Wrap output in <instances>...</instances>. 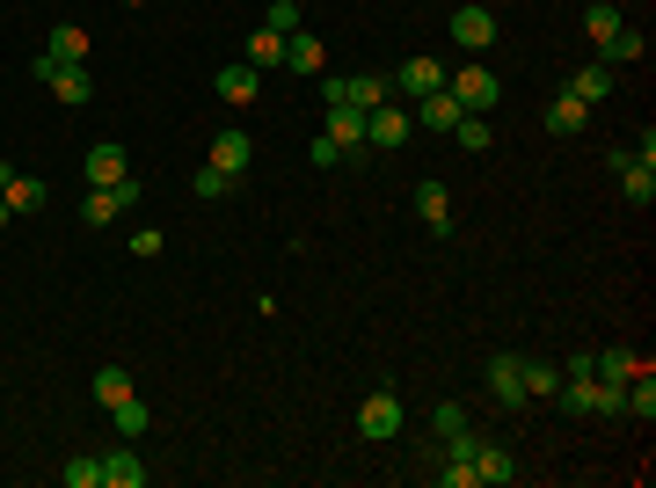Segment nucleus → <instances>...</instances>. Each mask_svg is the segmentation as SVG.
<instances>
[{
	"instance_id": "nucleus-1",
	"label": "nucleus",
	"mask_w": 656,
	"mask_h": 488,
	"mask_svg": "<svg viewBox=\"0 0 656 488\" xmlns=\"http://www.w3.org/2000/svg\"><path fill=\"white\" fill-rule=\"evenodd\" d=\"M445 96L460 102V110H474V117H488V110H496V102H504V80L488 74L482 59H467L460 74H445Z\"/></svg>"
},
{
	"instance_id": "nucleus-2",
	"label": "nucleus",
	"mask_w": 656,
	"mask_h": 488,
	"mask_svg": "<svg viewBox=\"0 0 656 488\" xmlns=\"http://www.w3.org/2000/svg\"><path fill=\"white\" fill-rule=\"evenodd\" d=\"M401 415H409V409H401V393H394V387H372V393L358 401V438H364V445L401 438Z\"/></svg>"
},
{
	"instance_id": "nucleus-3",
	"label": "nucleus",
	"mask_w": 656,
	"mask_h": 488,
	"mask_svg": "<svg viewBox=\"0 0 656 488\" xmlns=\"http://www.w3.org/2000/svg\"><path fill=\"white\" fill-rule=\"evenodd\" d=\"M482 387H488V401H496L504 415H525V365H518V350H496V358H488Z\"/></svg>"
},
{
	"instance_id": "nucleus-4",
	"label": "nucleus",
	"mask_w": 656,
	"mask_h": 488,
	"mask_svg": "<svg viewBox=\"0 0 656 488\" xmlns=\"http://www.w3.org/2000/svg\"><path fill=\"white\" fill-rule=\"evenodd\" d=\"M409 132H416L409 102H380V110H364V147L394 153V147H409Z\"/></svg>"
},
{
	"instance_id": "nucleus-5",
	"label": "nucleus",
	"mask_w": 656,
	"mask_h": 488,
	"mask_svg": "<svg viewBox=\"0 0 656 488\" xmlns=\"http://www.w3.org/2000/svg\"><path fill=\"white\" fill-rule=\"evenodd\" d=\"M37 80H45L51 96L66 102V110H88V102H96V80H88V66H59V59H37Z\"/></svg>"
},
{
	"instance_id": "nucleus-6",
	"label": "nucleus",
	"mask_w": 656,
	"mask_h": 488,
	"mask_svg": "<svg viewBox=\"0 0 656 488\" xmlns=\"http://www.w3.org/2000/svg\"><path fill=\"white\" fill-rule=\"evenodd\" d=\"M124 175H132V161H124V147H117V139L88 147V161H81V183H88V190H117Z\"/></svg>"
},
{
	"instance_id": "nucleus-7",
	"label": "nucleus",
	"mask_w": 656,
	"mask_h": 488,
	"mask_svg": "<svg viewBox=\"0 0 656 488\" xmlns=\"http://www.w3.org/2000/svg\"><path fill=\"white\" fill-rule=\"evenodd\" d=\"M453 45H460V51H488V45H496V15H488V8H474V0H467V8H453Z\"/></svg>"
},
{
	"instance_id": "nucleus-8",
	"label": "nucleus",
	"mask_w": 656,
	"mask_h": 488,
	"mask_svg": "<svg viewBox=\"0 0 656 488\" xmlns=\"http://www.w3.org/2000/svg\"><path fill=\"white\" fill-rule=\"evenodd\" d=\"M219 102H234V110H248V102L263 96V74H256V66H248V59H234V66H219Z\"/></svg>"
},
{
	"instance_id": "nucleus-9",
	"label": "nucleus",
	"mask_w": 656,
	"mask_h": 488,
	"mask_svg": "<svg viewBox=\"0 0 656 488\" xmlns=\"http://www.w3.org/2000/svg\"><path fill=\"white\" fill-rule=\"evenodd\" d=\"M321 132H329L336 153H350V161L364 153V110H350V102H329V124H321Z\"/></svg>"
},
{
	"instance_id": "nucleus-10",
	"label": "nucleus",
	"mask_w": 656,
	"mask_h": 488,
	"mask_svg": "<svg viewBox=\"0 0 656 488\" xmlns=\"http://www.w3.org/2000/svg\"><path fill=\"white\" fill-rule=\"evenodd\" d=\"M416 220L431 226V234H453V197H445V183H437V175H423V183H416Z\"/></svg>"
},
{
	"instance_id": "nucleus-11",
	"label": "nucleus",
	"mask_w": 656,
	"mask_h": 488,
	"mask_svg": "<svg viewBox=\"0 0 656 488\" xmlns=\"http://www.w3.org/2000/svg\"><path fill=\"white\" fill-rule=\"evenodd\" d=\"M634 372H649L642 350H591V379H606V387H628Z\"/></svg>"
},
{
	"instance_id": "nucleus-12",
	"label": "nucleus",
	"mask_w": 656,
	"mask_h": 488,
	"mask_svg": "<svg viewBox=\"0 0 656 488\" xmlns=\"http://www.w3.org/2000/svg\"><path fill=\"white\" fill-rule=\"evenodd\" d=\"M285 66H292V74H329V45H321V37H307V29H292V37H285Z\"/></svg>"
},
{
	"instance_id": "nucleus-13",
	"label": "nucleus",
	"mask_w": 656,
	"mask_h": 488,
	"mask_svg": "<svg viewBox=\"0 0 656 488\" xmlns=\"http://www.w3.org/2000/svg\"><path fill=\"white\" fill-rule=\"evenodd\" d=\"M569 96H577L583 110H598V102L612 96V66H606V59H583V66H577V80H569Z\"/></svg>"
},
{
	"instance_id": "nucleus-14",
	"label": "nucleus",
	"mask_w": 656,
	"mask_h": 488,
	"mask_svg": "<svg viewBox=\"0 0 656 488\" xmlns=\"http://www.w3.org/2000/svg\"><path fill=\"white\" fill-rule=\"evenodd\" d=\"M620 29H628V15H620L612 0H591V8H583V37H591V51H606Z\"/></svg>"
},
{
	"instance_id": "nucleus-15",
	"label": "nucleus",
	"mask_w": 656,
	"mask_h": 488,
	"mask_svg": "<svg viewBox=\"0 0 656 488\" xmlns=\"http://www.w3.org/2000/svg\"><path fill=\"white\" fill-rule=\"evenodd\" d=\"M540 124H547V132H555V139H577L583 124H591V110H583V102L569 96V88H561V96L547 102V117H540Z\"/></svg>"
},
{
	"instance_id": "nucleus-16",
	"label": "nucleus",
	"mask_w": 656,
	"mask_h": 488,
	"mask_svg": "<svg viewBox=\"0 0 656 488\" xmlns=\"http://www.w3.org/2000/svg\"><path fill=\"white\" fill-rule=\"evenodd\" d=\"M102 488H146V460L132 445H117V452L102 460Z\"/></svg>"
},
{
	"instance_id": "nucleus-17",
	"label": "nucleus",
	"mask_w": 656,
	"mask_h": 488,
	"mask_svg": "<svg viewBox=\"0 0 656 488\" xmlns=\"http://www.w3.org/2000/svg\"><path fill=\"white\" fill-rule=\"evenodd\" d=\"M88 45H96V37H88L81 23H59V29H51V59H59V66H88Z\"/></svg>"
},
{
	"instance_id": "nucleus-18",
	"label": "nucleus",
	"mask_w": 656,
	"mask_h": 488,
	"mask_svg": "<svg viewBox=\"0 0 656 488\" xmlns=\"http://www.w3.org/2000/svg\"><path fill=\"white\" fill-rule=\"evenodd\" d=\"M242 59L256 66V74H270V66H285V37H277V29H248Z\"/></svg>"
},
{
	"instance_id": "nucleus-19",
	"label": "nucleus",
	"mask_w": 656,
	"mask_h": 488,
	"mask_svg": "<svg viewBox=\"0 0 656 488\" xmlns=\"http://www.w3.org/2000/svg\"><path fill=\"white\" fill-rule=\"evenodd\" d=\"M0 197H8V212H15V220H29V212H45V183H37V175H8V190H0Z\"/></svg>"
},
{
	"instance_id": "nucleus-20",
	"label": "nucleus",
	"mask_w": 656,
	"mask_h": 488,
	"mask_svg": "<svg viewBox=\"0 0 656 488\" xmlns=\"http://www.w3.org/2000/svg\"><path fill=\"white\" fill-rule=\"evenodd\" d=\"M460 117H467V110L445 96V88H437V96H416V124H431V132H453Z\"/></svg>"
},
{
	"instance_id": "nucleus-21",
	"label": "nucleus",
	"mask_w": 656,
	"mask_h": 488,
	"mask_svg": "<svg viewBox=\"0 0 656 488\" xmlns=\"http://www.w3.org/2000/svg\"><path fill=\"white\" fill-rule=\"evenodd\" d=\"M248 161H256V147H248L242 132H219V139H212V168H226V175H248Z\"/></svg>"
},
{
	"instance_id": "nucleus-22",
	"label": "nucleus",
	"mask_w": 656,
	"mask_h": 488,
	"mask_svg": "<svg viewBox=\"0 0 656 488\" xmlns=\"http://www.w3.org/2000/svg\"><path fill=\"white\" fill-rule=\"evenodd\" d=\"M620 190H628V204H642V212H649V197H656V168L628 153V161H620Z\"/></svg>"
},
{
	"instance_id": "nucleus-23",
	"label": "nucleus",
	"mask_w": 656,
	"mask_h": 488,
	"mask_svg": "<svg viewBox=\"0 0 656 488\" xmlns=\"http://www.w3.org/2000/svg\"><path fill=\"white\" fill-rule=\"evenodd\" d=\"M474 474H482L488 488H504V481H518V460H510L504 445H482V452H474Z\"/></svg>"
},
{
	"instance_id": "nucleus-24",
	"label": "nucleus",
	"mask_w": 656,
	"mask_h": 488,
	"mask_svg": "<svg viewBox=\"0 0 656 488\" xmlns=\"http://www.w3.org/2000/svg\"><path fill=\"white\" fill-rule=\"evenodd\" d=\"M555 409H569V415H598V379H561V387H555Z\"/></svg>"
},
{
	"instance_id": "nucleus-25",
	"label": "nucleus",
	"mask_w": 656,
	"mask_h": 488,
	"mask_svg": "<svg viewBox=\"0 0 656 488\" xmlns=\"http://www.w3.org/2000/svg\"><path fill=\"white\" fill-rule=\"evenodd\" d=\"M117 212H132L117 190H88V197H81V220H88V226H117Z\"/></svg>"
},
{
	"instance_id": "nucleus-26",
	"label": "nucleus",
	"mask_w": 656,
	"mask_h": 488,
	"mask_svg": "<svg viewBox=\"0 0 656 488\" xmlns=\"http://www.w3.org/2000/svg\"><path fill=\"white\" fill-rule=\"evenodd\" d=\"M401 88H409V96H437V88H445V66H437V59H409V66H401Z\"/></svg>"
},
{
	"instance_id": "nucleus-27",
	"label": "nucleus",
	"mask_w": 656,
	"mask_h": 488,
	"mask_svg": "<svg viewBox=\"0 0 656 488\" xmlns=\"http://www.w3.org/2000/svg\"><path fill=\"white\" fill-rule=\"evenodd\" d=\"M518 365H525V401H555V387H561V365H547V358H518Z\"/></svg>"
},
{
	"instance_id": "nucleus-28",
	"label": "nucleus",
	"mask_w": 656,
	"mask_h": 488,
	"mask_svg": "<svg viewBox=\"0 0 656 488\" xmlns=\"http://www.w3.org/2000/svg\"><path fill=\"white\" fill-rule=\"evenodd\" d=\"M124 393H139V387H132V372H124V365H102L96 372V401H102V409H117Z\"/></svg>"
},
{
	"instance_id": "nucleus-29",
	"label": "nucleus",
	"mask_w": 656,
	"mask_h": 488,
	"mask_svg": "<svg viewBox=\"0 0 656 488\" xmlns=\"http://www.w3.org/2000/svg\"><path fill=\"white\" fill-rule=\"evenodd\" d=\"M453 139H460L467 153H488V147H496V132H488V117H474V110H467V117L453 124Z\"/></svg>"
},
{
	"instance_id": "nucleus-30",
	"label": "nucleus",
	"mask_w": 656,
	"mask_h": 488,
	"mask_svg": "<svg viewBox=\"0 0 656 488\" xmlns=\"http://www.w3.org/2000/svg\"><path fill=\"white\" fill-rule=\"evenodd\" d=\"M598 59H606V66H628V59H649V45H642V29H620Z\"/></svg>"
},
{
	"instance_id": "nucleus-31",
	"label": "nucleus",
	"mask_w": 656,
	"mask_h": 488,
	"mask_svg": "<svg viewBox=\"0 0 656 488\" xmlns=\"http://www.w3.org/2000/svg\"><path fill=\"white\" fill-rule=\"evenodd\" d=\"M110 415H117V430H124V438H139L146 423H153V415H146V401H139V393H124V401H117V409H110Z\"/></svg>"
},
{
	"instance_id": "nucleus-32",
	"label": "nucleus",
	"mask_w": 656,
	"mask_h": 488,
	"mask_svg": "<svg viewBox=\"0 0 656 488\" xmlns=\"http://www.w3.org/2000/svg\"><path fill=\"white\" fill-rule=\"evenodd\" d=\"M234 183H242V175H226V168H212V161H205V168L190 175V190H197V197H226V190H234Z\"/></svg>"
},
{
	"instance_id": "nucleus-33",
	"label": "nucleus",
	"mask_w": 656,
	"mask_h": 488,
	"mask_svg": "<svg viewBox=\"0 0 656 488\" xmlns=\"http://www.w3.org/2000/svg\"><path fill=\"white\" fill-rule=\"evenodd\" d=\"M431 430H437V438L467 430V401H437V409H431Z\"/></svg>"
},
{
	"instance_id": "nucleus-34",
	"label": "nucleus",
	"mask_w": 656,
	"mask_h": 488,
	"mask_svg": "<svg viewBox=\"0 0 656 488\" xmlns=\"http://www.w3.org/2000/svg\"><path fill=\"white\" fill-rule=\"evenodd\" d=\"M263 29L292 37V29H299V0H270V8H263Z\"/></svg>"
},
{
	"instance_id": "nucleus-35",
	"label": "nucleus",
	"mask_w": 656,
	"mask_h": 488,
	"mask_svg": "<svg viewBox=\"0 0 656 488\" xmlns=\"http://www.w3.org/2000/svg\"><path fill=\"white\" fill-rule=\"evenodd\" d=\"M59 474H66V488H102V460H66Z\"/></svg>"
},
{
	"instance_id": "nucleus-36",
	"label": "nucleus",
	"mask_w": 656,
	"mask_h": 488,
	"mask_svg": "<svg viewBox=\"0 0 656 488\" xmlns=\"http://www.w3.org/2000/svg\"><path fill=\"white\" fill-rule=\"evenodd\" d=\"M307 161H314V168H336V161H343V153H336V139H329V132H321V139H314V147H307Z\"/></svg>"
},
{
	"instance_id": "nucleus-37",
	"label": "nucleus",
	"mask_w": 656,
	"mask_h": 488,
	"mask_svg": "<svg viewBox=\"0 0 656 488\" xmlns=\"http://www.w3.org/2000/svg\"><path fill=\"white\" fill-rule=\"evenodd\" d=\"M132 255H161V226H139L132 234Z\"/></svg>"
},
{
	"instance_id": "nucleus-38",
	"label": "nucleus",
	"mask_w": 656,
	"mask_h": 488,
	"mask_svg": "<svg viewBox=\"0 0 656 488\" xmlns=\"http://www.w3.org/2000/svg\"><path fill=\"white\" fill-rule=\"evenodd\" d=\"M8 220H15V212H8V197H0V226H8Z\"/></svg>"
},
{
	"instance_id": "nucleus-39",
	"label": "nucleus",
	"mask_w": 656,
	"mask_h": 488,
	"mask_svg": "<svg viewBox=\"0 0 656 488\" xmlns=\"http://www.w3.org/2000/svg\"><path fill=\"white\" fill-rule=\"evenodd\" d=\"M124 8H146V0H124Z\"/></svg>"
}]
</instances>
